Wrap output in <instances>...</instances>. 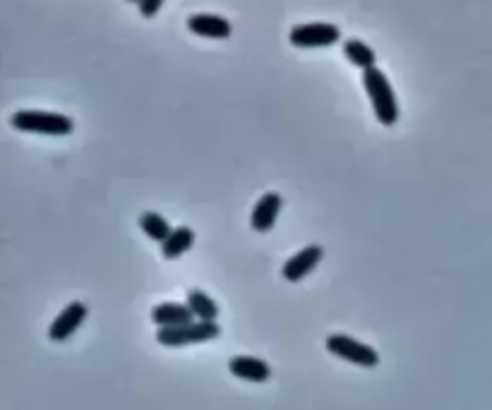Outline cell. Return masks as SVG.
<instances>
[{"instance_id": "1", "label": "cell", "mask_w": 492, "mask_h": 410, "mask_svg": "<svg viewBox=\"0 0 492 410\" xmlns=\"http://www.w3.org/2000/svg\"><path fill=\"white\" fill-rule=\"evenodd\" d=\"M363 87H365L367 96H370V103H373L377 120L387 127L396 125V120H399V103H396V94H394L392 84H389V80H387L382 70L380 67L365 70L363 72Z\"/></svg>"}, {"instance_id": "2", "label": "cell", "mask_w": 492, "mask_h": 410, "mask_svg": "<svg viewBox=\"0 0 492 410\" xmlns=\"http://www.w3.org/2000/svg\"><path fill=\"white\" fill-rule=\"evenodd\" d=\"M10 125L19 133L50 134V137H65L75 130L73 118L63 116V113H50V110H17L10 116Z\"/></svg>"}, {"instance_id": "3", "label": "cell", "mask_w": 492, "mask_h": 410, "mask_svg": "<svg viewBox=\"0 0 492 410\" xmlns=\"http://www.w3.org/2000/svg\"><path fill=\"white\" fill-rule=\"evenodd\" d=\"M221 336V327L217 322H200L195 319L190 324L183 327H168L157 331V341L166 348H183V345H195V344H207Z\"/></svg>"}, {"instance_id": "4", "label": "cell", "mask_w": 492, "mask_h": 410, "mask_svg": "<svg viewBox=\"0 0 492 410\" xmlns=\"http://www.w3.org/2000/svg\"><path fill=\"white\" fill-rule=\"evenodd\" d=\"M327 351L336 358H342V361L358 365V368L373 369L380 365V353L373 345L360 344L358 338H353V336L332 334L327 338Z\"/></svg>"}, {"instance_id": "5", "label": "cell", "mask_w": 492, "mask_h": 410, "mask_svg": "<svg viewBox=\"0 0 492 410\" xmlns=\"http://www.w3.org/2000/svg\"><path fill=\"white\" fill-rule=\"evenodd\" d=\"M288 39L296 49H329L342 42V29L329 22H312V25L293 27Z\"/></svg>"}, {"instance_id": "6", "label": "cell", "mask_w": 492, "mask_h": 410, "mask_svg": "<svg viewBox=\"0 0 492 410\" xmlns=\"http://www.w3.org/2000/svg\"><path fill=\"white\" fill-rule=\"evenodd\" d=\"M87 315H89V310H87V305H84V302H80V300L70 302L65 310L60 312L58 317L50 322V327H49L50 341H53V344H63V341H67L70 336L75 334L77 329L82 327Z\"/></svg>"}, {"instance_id": "7", "label": "cell", "mask_w": 492, "mask_h": 410, "mask_svg": "<svg viewBox=\"0 0 492 410\" xmlns=\"http://www.w3.org/2000/svg\"><path fill=\"white\" fill-rule=\"evenodd\" d=\"M322 257H325V250L319 245H308L298 254H293L291 260H286V264L281 267V277L286 281H291V284H298V281H303L308 274L315 271Z\"/></svg>"}, {"instance_id": "8", "label": "cell", "mask_w": 492, "mask_h": 410, "mask_svg": "<svg viewBox=\"0 0 492 410\" xmlns=\"http://www.w3.org/2000/svg\"><path fill=\"white\" fill-rule=\"evenodd\" d=\"M284 207V200L279 193H265L258 200V204L252 207L250 214V224L258 233H269L274 228L276 218H279V211Z\"/></svg>"}, {"instance_id": "9", "label": "cell", "mask_w": 492, "mask_h": 410, "mask_svg": "<svg viewBox=\"0 0 492 410\" xmlns=\"http://www.w3.org/2000/svg\"><path fill=\"white\" fill-rule=\"evenodd\" d=\"M228 372L242 382H252V384H262L272 377V368L262 358L255 355H235L228 361Z\"/></svg>"}, {"instance_id": "10", "label": "cell", "mask_w": 492, "mask_h": 410, "mask_svg": "<svg viewBox=\"0 0 492 410\" xmlns=\"http://www.w3.org/2000/svg\"><path fill=\"white\" fill-rule=\"evenodd\" d=\"M188 29L197 36H204V39H228L234 32V27L226 17L209 15V12L188 17Z\"/></svg>"}, {"instance_id": "11", "label": "cell", "mask_w": 492, "mask_h": 410, "mask_svg": "<svg viewBox=\"0 0 492 410\" xmlns=\"http://www.w3.org/2000/svg\"><path fill=\"white\" fill-rule=\"evenodd\" d=\"M151 322L159 329L183 327V324L195 322V315L188 308V302H161L151 310Z\"/></svg>"}, {"instance_id": "12", "label": "cell", "mask_w": 492, "mask_h": 410, "mask_svg": "<svg viewBox=\"0 0 492 410\" xmlns=\"http://www.w3.org/2000/svg\"><path fill=\"white\" fill-rule=\"evenodd\" d=\"M185 302H188V308L192 310L195 319H200V322H217L219 305L211 300L204 291L190 288V291L185 293Z\"/></svg>"}, {"instance_id": "13", "label": "cell", "mask_w": 492, "mask_h": 410, "mask_svg": "<svg viewBox=\"0 0 492 410\" xmlns=\"http://www.w3.org/2000/svg\"><path fill=\"white\" fill-rule=\"evenodd\" d=\"M343 56L350 60V65L360 67L363 72L377 67L375 50L370 49L365 42H360V39H346L343 42Z\"/></svg>"}, {"instance_id": "14", "label": "cell", "mask_w": 492, "mask_h": 410, "mask_svg": "<svg viewBox=\"0 0 492 410\" xmlns=\"http://www.w3.org/2000/svg\"><path fill=\"white\" fill-rule=\"evenodd\" d=\"M192 245H195V231L188 226H178L173 228L166 243L161 245V254H164V260H178L181 254L190 250Z\"/></svg>"}, {"instance_id": "15", "label": "cell", "mask_w": 492, "mask_h": 410, "mask_svg": "<svg viewBox=\"0 0 492 410\" xmlns=\"http://www.w3.org/2000/svg\"><path fill=\"white\" fill-rule=\"evenodd\" d=\"M140 228H142V233L154 240V243H166L171 233H173V228L168 224L166 218L157 214V211H144L142 216H140Z\"/></svg>"}, {"instance_id": "16", "label": "cell", "mask_w": 492, "mask_h": 410, "mask_svg": "<svg viewBox=\"0 0 492 410\" xmlns=\"http://www.w3.org/2000/svg\"><path fill=\"white\" fill-rule=\"evenodd\" d=\"M161 5H164V0H142L137 8H140V12H142V17H147V19H151V17L157 15L161 10Z\"/></svg>"}, {"instance_id": "17", "label": "cell", "mask_w": 492, "mask_h": 410, "mask_svg": "<svg viewBox=\"0 0 492 410\" xmlns=\"http://www.w3.org/2000/svg\"><path fill=\"white\" fill-rule=\"evenodd\" d=\"M127 3H137V5H140V3H142V0H127Z\"/></svg>"}]
</instances>
